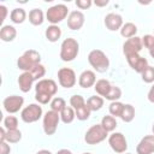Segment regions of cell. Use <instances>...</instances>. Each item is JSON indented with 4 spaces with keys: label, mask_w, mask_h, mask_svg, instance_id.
Wrapping results in <instances>:
<instances>
[{
    "label": "cell",
    "mask_w": 154,
    "mask_h": 154,
    "mask_svg": "<svg viewBox=\"0 0 154 154\" xmlns=\"http://www.w3.org/2000/svg\"><path fill=\"white\" fill-rule=\"evenodd\" d=\"M58 91V84L51 78H42L35 85V99L40 105H47Z\"/></svg>",
    "instance_id": "obj_1"
},
{
    "label": "cell",
    "mask_w": 154,
    "mask_h": 154,
    "mask_svg": "<svg viewBox=\"0 0 154 154\" xmlns=\"http://www.w3.org/2000/svg\"><path fill=\"white\" fill-rule=\"evenodd\" d=\"M88 63L96 72H100V73L106 72L109 67V59L106 55V53L102 52L101 49L90 51L88 54Z\"/></svg>",
    "instance_id": "obj_2"
},
{
    "label": "cell",
    "mask_w": 154,
    "mask_h": 154,
    "mask_svg": "<svg viewBox=\"0 0 154 154\" xmlns=\"http://www.w3.org/2000/svg\"><path fill=\"white\" fill-rule=\"evenodd\" d=\"M79 53V43L73 37H67L61 42L60 46V59L63 61H72Z\"/></svg>",
    "instance_id": "obj_3"
},
{
    "label": "cell",
    "mask_w": 154,
    "mask_h": 154,
    "mask_svg": "<svg viewBox=\"0 0 154 154\" xmlns=\"http://www.w3.org/2000/svg\"><path fill=\"white\" fill-rule=\"evenodd\" d=\"M37 64H41V54L37 51H35V49H28V51H25L17 59V66L23 72L30 71Z\"/></svg>",
    "instance_id": "obj_4"
},
{
    "label": "cell",
    "mask_w": 154,
    "mask_h": 154,
    "mask_svg": "<svg viewBox=\"0 0 154 154\" xmlns=\"http://www.w3.org/2000/svg\"><path fill=\"white\" fill-rule=\"evenodd\" d=\"M69 8L64 4H57L49 7L46 12V19L52 25H58V23L63 22L66 17H69Z\"/></svg>",
    "instance_id": "obj_5"
},
{
    "label": "cell",
    "mask_w": 154,
    "mask_h": 154,
    "mask_svg": "<svg viewBox=\"0 0 154 154\" xmlns=\"http://www.w3.org/2000/svg\"><path fill=\"white\" fill-rule=\"evenodd\" d=\"M108 136V132L102 128L101 124H95V125H91L85 135H84V141L87 144H99L101 142H103Z\"/></svg>",
    "instance_id": "obj_6"
},
{
    "label": "cell",
    "mask_w": 154,
    "mask_h": 154,
    "mask_svg": "<svg viewBox=\"0 0 154 154\" xmlns=\"http://www.w3.org/2000/svg\"><path fill=\"white\" fill-rule=\"evenodd\" d=\"M59 122H60V113L54 112L52 109L47 111L45 113L43 120H42V128H43L45 134L48 135V136L54 135L57 129H58Z\"/></svg>",
    "instance_id": "obj_7"
},
{
    "label": "cell",
    "mask_w": 154,
    "mask_h": 154,
    "mask_svg": "<svg viewBox=\"0 0 154 154\" xmlns=\"http://www.w3.org/2000/svg\"><path fill=\"white\" fill-rule=\"evenodd\" d=\"M42 107L40 103H30L20 111V118L24 123H35L42 117Z\"/></svg>",
    "instance_id": "obj_8"
},
{
    "label": "cell",
    "mask_w": 154,
    "mask_h": 154,
    "mask_svg": "<svg viewBox=\"0 0 154 154\" xmlns=\"http://www.w3.org/2000/svg\"><path fill=\"white\" fill-rule=\"evenodd\" d=\"M108 144L117 154H124L128 149V141L122 132H112L108 136Z\"/></svg>",
    "instance_id": "obj_9"
},
{
    "label": "cell",
    "mask_w": 154,
    "mask_h": 154,
    "mask_svg": "<svg viewBox=\"0 0 154 154\" xmlns=\"http://www.w3.org/2000/svg\"><path fill=\"white\" fill-rule=\"evenodd\" d=\"M58 82L63 88H72L77 82L76 73L70 67H61L58 71Z\"/></svg>",
    "instance_id": "obj_10"
},
{
    "label": "cell",
    "mask_w": 154,
    "mask_h": 154,
    "mask_svg": "<svg viewBox=\"0 0 154 154\" xmlns=\"http://www.w3.org/2000/svg\"><path fill=\"white\" fill-rule=\"evenodd\" d=\"M23 103H24V97L19 96V95H10V96L5 97L2 101L4 109L10 114L19 112L23 107Z\"/></svg>",
    "instance_id": "obj_11"
},
{
    "label": "cell",
    "mask_w": 154,
    "mask_h": 154,
    "mask_svg": "<svg viewBox=\"0 0 154 154\" xmlns=\"http://www.w3.org/2000/svg\"><path fill=\"white\" fill-rule=\"evenodd\" d=\"M143 48L142 43V37L134 36L131 38H128L124 45H123V53L125 57L131 55V54H140V52Z\"/></svg>",
    "instance_id": "obj_12"
},
{
    "label": "cell",
    "mask_w": 154,
    "mask_h": 154,
    "mask_svg": "<svg viewBox=\"0 0 154 154\" xmlns=\"http://www.w3.org/2000/svg\"><path fill=\"white\" fill-rule=\"evenodd\" d=\"M125 58H126V61L130 65V67L134 71H136L137 73H140V75L148 66V60L144 57H141L140 54H131V55H128Z\"/></svg>",
    "instance_id": "obj_13"
},
{
    "label": "cell",
    "mask_w": 154,
    "mask_h": 154,
    "mask_svg": "<svg viewBox=\"0 0 154 154\" xmlns=\"http://www.w3.org/2000/svg\"><path fill=\"white\" fill-rule=\"evenodd\" d=\"M85 22V17L83 14L82 11H72L70 12L69 17H67V26L71 30H79L82 29V26L84 25Z\"/></svg>",
    "instance_id": "obj_14"
},
{
    "label": "cell",
    "mask_w": 154,
    "mask_h": 154,
    "mask_svg": "<svg viewBox=\"0 0 154 154\" xmlns=\"http://www.w3.org/2000/svg\"><path fill=\"white\" fill-rule=\"evenodd\" d=\"M137 154H153L154 153V135H147L141 138L136 147Z\"/></svg>",
    "instance_id": "obj_15"
},
{
    "label": "cell",
    "mask_w": 154,
    "mask_h": 154,
    "mask_svg": "<svg viewBox=\"0 0 154 154\" xmlns=\"http://www.w3.org/2000/svg\"><path fill=\"white\" fill-rule=\"evenodd\" d=\"M124 22H123V17L118 13L111 12L108 14H106L105 17V26L109 30V31H117L120 30L123 26Z\"/></svg>",
    "instance_id": "obj_16"
},
{
    "label": "cell",
    "mask_w": 154,
    "mask_h": 154,
    "mask_svg": "<svg viewBox=\"0 0 154 154\" xmlns=\"http://www.w3.org/2000/svg\"><path fill=\"white\" fill-rule=\"evenodd\" d=\"M96 83V75L91 70H84L78 77V85L81 88H90Z\"/></svg>",
    "instance_id": "obj_17"
},
{
    "label": "cell",
    "mask_w": 154,
    "mask_h": 154,
    "mask_svg": "<svg viewBox=\"0 0 154 154\" xmlns=\"http://www.w3.org/2000/svg\"><path fill=\"white\" fill-rule=\"evenodd\" d=\"M36 79L34 78V76L29 72V71H25L23 73L19 75L18 77V85H19V89L23 91V93H28L30 91V89L32 88V84Z\"/></svg>",
    "instance_id": "obj_18"
},
{
    "label": "cell",
    "mask_w": 154,
    "mask_h": 154,
    "mask_svg": "<svg viewBox=\"0 0 154 154\" xmlns=\"http://www.w3.org/2000/svg\"><path fill=\"white\" fill-rule=\"evenodd\" d=\"M17 30L13 25H2L0 29V38L4 42H11L16 38Z\"/></svg>",
    "instance_id": "obj_19"
},
{
    "label": "cell",
    "mask_w": 154,
    "mask_h": 154,
    "mask_svg": "<svg viewBox=\"0 0 154 154\" xmlns=\"http://www.w3.org/2000/svg\"><path fill=\"white\" fill-rule=\"evenodd\" d=\"M111 88H112V84L109 83V81L103 79V78L96 81V83H95V85H94V89H95L96 94H97L99 96L103 97V99L106 97V95L108 94V91L111 90Z\"/></svg>",
    "instance_id": "obj_20"
},
{
    "label": "cell",
    "mask_w": 154,
    "mask_h": 154,
    "mask_svg": "<svg viewBox=\"0 0 154 154\" xmlns=\"http://www.w3.org/2000/svg\"><path fill=\"white\" fill-rule=\"evenodd\" d=\"M45 36L49 42H57L61 37V29L58 25H49L45 31Z\"/></svg>",
    "instance_id": "obj_21"
},
{
    "label": "cell",
    "mask_w": 154,
    "mask_h": 154,
    "mask_svg": "<svg viewBox=\"0 0 154 154\" xmlns=\"http://www.w3.org/2000/svg\"><path fill=\"white\" fill-rule=\"evenodd\" d=\"M43 20H45V14H43L42 10H40V8L30 10V12H29V22L32 25L38 26V25H41L43 23Z\"/></svg>",
    "instance_id": "obj_22"
},
{
    "label": "cell",
    "mask_w": 154,
    "mask_h": 154,
    "mask_svg": "<svg viewBox=\"0 0 154 154\" xmlns=\"http://www.w3.org/2000/svg\"><path fill=\"white\" fill-rule=\"evenodd\" d=\"M119 31H120V35L124 38L128 40V38H131V37L136 36V34H137V26L134 23L128 22V23H124L123 24V26H122V29Z\"/></svg>",
    "instance_id": "obj_23"
},
{
    "label": "cell",
    "mask_w": 154,
    "mask_h": 154,
    "mask_svg": "<svg viewBox=\"0 0 154 154\" xmlns=\"http://www.w3.org/2000/svg\"><path fill=\"white\" fill-rule=\"evenodd\" d=\"M10 19L14 24H22L26 19V12L24 8H13L10 13Z\"/></svg>",
    "instance_id": "obj_24"
},
{
    "label": "cell",
    "mask_w": 154,
    "mask_h": 154,
    "mask_svg": "<svg viewBox=\"0 0 154 154\" xmlns=\"http://www.w3.org/2000/svg\"><path fill=\"white\" fill-rule=\"evenodd\" d=\"M87 106L89 107V109L91 112H96V111H99V109L102 108V106H103V97H101L99 95L90 96L87 100Z\"/></svg>",
    "instance_id": "obj_25"
},
{
    "label": "cell",
    "mask_w": 154,
    "mask_h": 154,
    "mask_svg": "<svg viewBox=\"0 0 154 154\" xmlns=\"http://www.w3.org/2000/svg\"><path fill=\"white\" fill-rule=\"evenodd\" d=\"M76 118V112L71 106H66L61 112H60V120L64 124H71Z\"/></svg>",
    "instance_id": "obj_26"
},
{
    "label": "cell",
    "mask_w": 154,
    "mask_h": 154,
    "mask_svg": "<svg viewBox=\"0 0 154 154\" xmlns=\"http://www.w3.org/2000/svg\"><path fill=\"white\" fill-rule=\"evenodd\" d=\"M101 125H102V128L107 131V132H113L114 130H116V128H117V120H116V118L113 117V116H105V117H102V119H101V123H100Z\"/></svg>",
    "instance_id": "obj_27"
},
{
    "label": "cell",
    "mask_w": 154,
    "mask_h": 154,
    "mask_svg": "<svg viewBox=\"0 0 154 154\" xmlns=\"http://www.w3.org/2000/svg\"><path fill=\"white\" fill-rule=\"evenodd\" d=\"M134 118H135V107L130 103H125L123 112H122V116H120V119L124 123H130L134 120Z\"/></svg>",
    "instance_id": "obj_28"
},
{
    "label": "cell",
    "mask_w": 154,
    "mask_h": 154,
    "mask_svg": "<svg viewBox=\"0 0 154 154\" xmlns=\"http://www.w3.org/2000/svg\"><path fill=\"white\" fill-rule=\"evenodd\" d=\"M124 105H125V103H123V102H120V101H113V102H111L109 106H108L109 114L113 116L114 118H117V117L120 118L122 112H123V108H124Z\"/></svg>",
    "instance_id": "obj_29"
},
{
    "label": "cell",
    "mask_w": 154,
    "mask_h": 154,
    "mask_svg": "<svg viewBox=\"0 0 154 154\" xmlns=\"http://www.w3.org/2000/svg\"><path fill=\"white\" fill-rule=\"evenodd\" d=\"M22 140V132L20 130H6V138L5 141L8 143H18Z\"/></svg>",
    "instance_id": "obj_30"
},
{
    "label": "cell",
    "mask_w": 154,
    "mask_h": 154,
    "mask_svg": "<svg viewBox=\"0 0 154 154\" xmlns=\"http://www.w3.org/2000/svg\"><path fill=\"white\" fill-rule=\"evenodd\" d=\"M65 107H66V101L63 97L57 96V97H53V100L51 101V109L54 112L60 113Z\"/></svg>",
    "instance_id": "obj_31"
},
{
    "label": "cell",
    "mask_w": 154,
    "mask_h": 154,
    "mask_svg": "<svg viewBox=\"0 0 154 154\" xmlns=\"http://www.w3.org/2000/svg\"><path fill=\"white\" fill-rule=\"evenodd\" d=\"M120 97H122V89L119 87H117V85H112L111 90L108 91V94L106 95L105 99L111 101V102H113V101H118Z\"/></svg>",
    "instance_id": "obj_32"
},
{
    "label": "cell",
    "mask_w": 154,
    "mask_h": 154,
    "mask_svg": "<svg viewBox=\"0 0 154 154\" xmlns=\"http://www.w3.org/2000/svg\"><path fill=\"white\" fill-rule=\"evenodd\" d=\"M75 112H76V118H77L78 120H82V122L89 119L90 113H91V111L89 109V107L87 106V103H85L84 106H82V107H79V108H77V109H75Z\"/></svg>",
    "instance_id": "obj_33"
},
{
    "label": "cell",
    "mask_w": 154,
    "mask_h": 154,
    "mask_svg": "<svg viewBox=\"0 0 154 154\" xmlns=\"http://www.w3.org/2000/svg\"><path fill=\"white\" fill-rule=\"evenodd\" d=\"M141 78L144 83H154V66L148 65L146 70L141 73Z\"/></svg>",
    "instance_id": "obj_34"
},
{
    "label": "cell",
    "mask_w": 154,
    "mask_h": 154,
    "mask_svg": "<svg viewBox=\"0 0 154 154\" xmlns=\"http://www.w3.org/2000/svg\"><path fill=\"white\" fill-rule=\"evenodd\" d=\"M29 72L34 76V78H35L36 81H40V79H42V77L46 75V67H45L42 64H37V65H35Z\"/></svg>",
    "instance_id": "obj_35"
},
{
    "label": "cell",
    "mask_w": 154,
    "mask_h": 154,
    "mask_svg": "<svg viewBox=\"0 0 154 154\" xmlns=\"http://www.w3.org/2000/svg\"><path fill=\"white\" fill-rule=\"evenodd\" d=\"M4 128L6 130H16L18 129V119L14 116H7L4 119Z\"/></svg>",
    "instance_id": "obj_36"
},
{
    "label": "cell",
    "mask_w": 154,
    "mask_h": 154,
    "mask_svg": "<svg viewBox=\"0 0 154 154\" xmlns=\"http://www.w3.org/2000/svg\"><path fill=\"white\" fill-rule=\"evenodd\" d=\"M85 103H87V101L84 100V97L82 95H72L70 97V106L73 109H77V108L84 106Z\"/></svg>",
    "instance_id": "obj_37"
},
{
    "label": "cell",
    "mask_w": 154,
    "mask_h": 154,
    "mask_svg": "<svg viewBox=\"0 0 154 154\" xmlns=\"http://www.w3.org/2000/svg\"><path fill=\"white\" fill-rule=\"evenodd\" d=\"M142 43H143V47H146L148 51L152 49L154 47V35H150V34H147L142 37Z\"/></svg>",
    "instance_id": "obj_38"
},
{
    "label": "cell",
    "mask_w": 154,
    "mask_h": 154,
    "mask_svg": "<svg viewBox=\"0 0 154 154\" xmlns=\"http://www.w3.org/2000/svg\"><path fill=\"white\" fill-rule=\"evenodd\" d=\"M76 6L79 8V10H87L89 8L94 2L91 0H76Z\"/></svg>",
    "instance_id": "obj_39"
},
{
    "label": "cell",
    "mask_w": 154,
    "mask_h": 154,
    "mask_svg": "<svg viewBox=\"0 0 154 154\" xmlns=\"http://www.w3.org/2000/svg\"><path fill=\"white\" fill-rule=\"evenodd\" d=\"M11 153V147L8 142H0V154H10Z\"/></svg>",
    "instance_id": "obj_40"
},
{
    "label": "cell",
    "mask_w": 154,
    "mask_h": 154,
    "mask_svg": "<svg viewBox=\"0 0 154 154\" xmlns=\"http://www.w3.org/2000/svg\"><path fill=\"white\" fill-rule=\"evenodd\" d=\"M0 11H1V19H0V22L4 23V20L6 19V16H7L8 10H7V7L5 5H0Z\"/></svg>",
    "instance_id": "obj_41"
},
{
    "label": "cell",
    "mask_w": 154,
    "mask_h": 154,
    "mask_svg": "<svg viewBox=\"0 0 154 154\" xmlns=\"http://www.w3.org/2000/svg\"><path fill=\"white\" fill-rule=\"evenodd\" d=\"M147 99L149 102L154 103V84L150 87V89L148 90V94H147Z\"/></svg>",
    "instance_id": "obj_42"
},
{
    "label": "cell",
    "mask_w": 154,
    "mask_h": 154,
    "mask_svg": "<svg viewBox=\"0 0 154 154\" xmlns=\"http://www.w3.org/2000/svg\"><path fill=\"white\" fill-rule=\"evenodd\" d=\"M94 5L99 6V7H102V6H107L108 5V0H103V1H95Z\"/></svg>",
    "instance_id": "obj_43"
},
{
    "label": "cell",
    "mask_w": 154,
    "mask_h": 154,
    "mask_svg": "<svg viewBox=\"0 0 154 154\" xmlns=\"http://www.w3.org/2000/svg\"><path fill=\"white\" fill-rule=\"evenodd\" d=\"M57 154H73L71 150H69V149H66V148H63V149H59L58 152H57Z\"/></svg>",
    "instance_id": "obj_44"
},
{
    "label": "cell",
    "mask_w": 154,
    "mask_h": 154,
    "mask_svg": "<svg viewBox=\"0 0 154 154\" xmlns=\"http://www.w3.org/2000/svg\"><path fill=\"white\" fill-rule=\"evenodd\" d=\"M36 154H52V152L48 150V149H41V150H38Z\"/></svg>",
    "instance_id": "obj_45"
},
{
    "label": "cell",
    "mask_w": 154,
    "mask_h": 154,
    "mask_svg": "<svg viewBox=\"0 0 154 154\" xmlns=\"http://www.w3.org/2000/svg\"><path fill=\"white\" fill-rule=\"evenodd\" d=\"M149 55H150V57L154 59V47H153L152 49H149Z\"/></svg>",
    "instance_id": "obj_46"
},
{
    "label": "cell",
    "mask_w": 154,
    "mask_h": 154,
    "mask_svg": "<svg viewBox=\"0 0 154 154\" xmlns=\"http://www.w3.org/2000/svg\"><path fill=\"white\" fill-rule=\"evenodd\" d=\"M152 131H153V135H154V123H153V126H152Z\"/></svg>",
    "instance_id": "obj_47"
},
{
    "label": "cell",
    "mask_w": 154,
    "mask_h": 154,
    "mask_svg": "<svg viewBox=\"0 0 154 154\" xmlns=\"http://www.w3.org/2000/svg\"><path fill=\"white\" fill-rule=\"evenodd\" d=\"M82 154H91V153H89V152H85V153H82Z\"/></svg>",
    "instance_id": "obj_48"
},
{
    "label": "cell",
    "mask_w": 154,
    "mask_h": 154,
    "mask_svg": "<svg viewBox=\"0 0 154 154\" xmlns=\"http://www.w3.org/2000/svg\"><path fill=\"white\" fill-rule=\"evenodd\" d=\"M125 154H131V153H125Z\"/></svg>",
    "instance_id": "obj_49"
}]
</instances>
